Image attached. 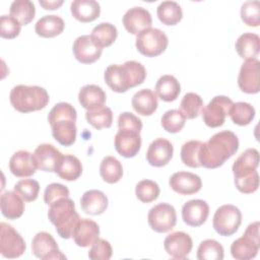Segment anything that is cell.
I'll use <instances>...</instances> for the list:
<instances>
[{
    "label": "cell",
    "mask_w": 260,
    "mask_h": 260,
    "mask_svg": "<svg viewBox=\"0 0 260 260\" xmlns=\"http://www.w3.org/2000/svg\"><path fill=\"white\" fill-rule=\"evenodd\" d=\"M238 149L239 138L234 132L230 130L217 132L208 141L202 142L199 149V162L206 169H216L232 157Z\"/></svg>",
    "instance_id": "1"
},
{
    "label": "cell",
    "mask_w": 260,
    "mask_h": 260,
    "mask_svg": "<svg viewBox=\"0 0 260 260\" xmlns=\"http://www.w3.org/2000/svg\"><path fill=\"white\" fill-rule=\"evenodd\" d=\"M104 78L112 90L121 93L143 83L146 70L141 63L130 60L122 65H109L105 70Z\"/></svg>",
    "instance_id": "2"
},
{
    "label": "cell",
    "mask_w": 260,
    "mask_h": 260,
    "mask_svg": "<svg viewBox=\"0 0 260 260\" xmlns=\"http://www.w3.org/2000/svg\"><path fill=\"white\" fill-rule=\"evenodd\" d=\"M9 100L11 106L16 111L20 113H29L46 108L50 98L44 87L19 84L11 89Z\"/></svg>",
    "instance_id": "3"
},
{
    "label": "cell",
    "mask_w": 260,
    "mask_h": 260,
    "mask_svg": "<svg viewBox=\"0 0 260 260\" xmlns=\"http://www.w3.org/2000/svg\"><path fill=\"white\" fill-rule=\"evenodd\" d=\"M48 217L55 225L58 235L66 240L72 238L73 230L80 219L75 210V204L69 197L62 198L51 204L48 210Z\"/></svg>",
    "instance_id": "4"
},
{
    "label": "cell",
    "mask_w": 260,
    "mask_h": 260,
    "mask_svg": "<svg viewBox=\"0 0 260 260\" xmlns=\"http://www.w3.org/2000/svg\"><path fill=\"white\" fill-rule=\"evenodd\" d=\"M260 248L259 221L250 223L244 235L231 245V254L237 260H250L255 258Z\"/></svg>",
    "instance_id": "5"
},
{
    "label": "cell",
    "mask_w": 260,
    "mask_h": 260,
    "mask_svg": "<svg viewBox=\"0 0 260 260\" xmlns=\"http://www.w3.org/2000/svg\"><path fill=\"white\" fill-rule=\"evenodd\" d=\"M167 35L154 27L146 28L136 36L135 46L138 52L146 57H156L164 53L168 47Z\"/></svg>",
    "instance_id": "6"
},
{
    "label": "cell",
    "mask_w": 260,
    "mask_h": 260,
    "mask_svg": "<svg viewBox=\"0 0 260 260\" xmlns=\"http://www.w3.org/2000/svg\"><path fill=\"white\" fill-rule=\"evenodd\" d=\"M242 223V212L233 204H224L216 209L212 225L217 234L223 237L234 235Z\"/></svg>",
    "instance_id": "7"
},
{
    "label": "cell",
    "mask_w": 260,
    "mask_h": 260,
    "mask_svg": "<svg viewBox=\"0 0 260 260\" xmlns=\"http://www.w3.org/2000/svg\"><path fill=\"white\" fill-rule=\"evenodd\" d=\"M233 101L225 95L214 96L201 110L202 120L206 126L216 128L223 125L225 117L229 115Z\"/></svg>",
    "instance_id": "8"
},
{
    "label": "cell",
    "mask_w": 260,
    "mask_h": 260,
    "mask_svg": "<svg viewBox=\"0 0 260 260\" xmlns=\"http://www.w3.org/2000/svg\"><path fill=\"white\" fill-rule=\"evenodd\" d=\"M0 253L6 258H18L26 249V245L20 234L6 222L0 223Z\"/></svg>",
    "instance_id": "9"
},
{
    "label": "cell",
    "mask_w": 260,
    "mask_h": 260,
    "mask_svg": "<svg viewBox=\"0 0 260 260\" xmlns=\"http://www.w3.org/2000/svg\"><path fill=\"white\" fill-rule=\"evenodd\" d=\"M147 221L154 232L167 233L176 225V209L169 203H158L150 208L147 214Z\"/></svg>",
    "instance_id": "10"
},
{
    "label": "cell",
    "mask_w": 260,
    "mask_h": 260,
    "mask_svg": "<svg viewBox=\"0 0 260 260\" xmlns=\"http://www.w3.org/2000/svg\"><path fill=\"white\" fill-rule=\"evenodd\" d=\"M32 254L42 260L66 259L60 251L53 236L47 232H39L31 241Z\"/></svg>",
    "instance_id": "11"
},
{
    "label": "cell",
    "mask_w": 260,
    "mask_h": 260,
    "mask_svg": "<svg viewBox=\"0 0 260 260\" xmlns=\"http://www.w3.org/2000/svg\"><path fill=\"white\" fill-rule=\"evenodd\" d=\"M238 85L246 93H258L260 90V62L256 59L245 60L238 76Z\"/></svg>",
    "instance_id": "12"
},
{
    "label": "cell",
    "mask_w": 260,
    "mask_h": 260,
    "mask_svg": "<svg viewBox=\"0 0 260 260\" xmlns=\"http://www.w3.org/2000/svg\"><path fill=\"white\" fill-rule=\"evenodd\" d=\"M115 148L117 152L126 157H134L141 147L140 132L130 129H119L115 135Z\"/></svg>",
    "instance_id": "13"
},
{
    "label": "cell",
    "mask_w": 260,
    "mask_h": 260,
    "mask_svg": "<svg viewBox=\"0 0 260 260\" xmlns=\"http://www.w3.org/2000/svg\"><path fill=\"white\" fill-rule=\"evenodd\" d=\"M73 54L77 61L83 64H91L100 59L103 48H101L90 35H83L73 43Z\"/></svg>",
    "instance_id": "14"
},
{
    "label": "cell",
    "mask_w": 260,
    "mask_h": 260,
    "mask_svg": "<svg viewBox=\"0 0 260 260\" xmlns=\"http://www.w3.org/2000/svg\"><path fill=\"white\" fill-rule=\"evenodd\" d=\"M166 252L174 259H186L190 254L193 242L191 237L184 232H174L169 234L165 241Z\"/></svg>",
    "instance_id": "15"
},
{
    "label": "cell",
    "mask_w": 260,
    "mask_h": 260,
    "mask_svg": "<svg viewBox=\"0 0 260 260\" xmlns=\"http://www.w3.org/2000/svg\"><path fill=\"white\" fill-rule=\"evenodd\" d=\"M122 21L126 30L132 35H138L140 31L151 27L152 24L150 12L140 6L128 9L123 16Z\"/></svg>",
    "instance_id": "16"
},
{
    "label": "cell",
    "mask_w": 260,
    "mask_h": 260,
    "mask_svg": "<svg viewBox=\"0 0 260 260\" xmlns=\"http://www.w3.org/2000/svg\"><path fill=\"white\" fill-rule=\"evenodd\" d=\"M174 153V146L170 140L159 137L154 139L146 151V159L152 167L160 168L169 164Z\"/></svg>",
    "instance_id": "17"
},
{
    "label": "cell",
    "mask_w": 260,
    "mask_h": 260,
    "mask_svg": "<svg viewBox=\"0 0 260 260\" xmlns=\"http://www.w3.org/2000/svg\"><path fill=\"white\" fill-rule=\"evenodd\" d=\"M170 187L181 195H192L200 191L202 181L196 174L190 172L174 173L169 180Z\"/></svg>",
    "instance_id": "18"
},
{
    "label": "cell",
    "mask_w": 260,
    "mask_h": 260,
    "mask_svg": "<svg viewBox=\"0 0 260 260\" xmlns=\"http://www.w3.org/2000/svg\"><path fill=\"white\" fill-rule=\"evenodd\" d=\"M209 214V206L202 199H192L186 202L182 207L183 221L190 226L202 225Z\"/></svg>",
    "instance_id": "19"
},
{
    "label": "cell",
    "mask_w": 260,
    "mask_h": 260,
    "mask_svg": "<svg viewBox=\"0 0 260 260\" xmlns=\"http://www.w3.org/2000/svg\"><path fill=\"white\" fill-rule=\"evenodd\" d=\"M38 165L35 155L27 150H18L9 159V170L15 177H30L36 173Z\"/></svg>",
    "instance_id": "20"
},
{
    "label": "cell",
    "mask_w": 260,
    "mask_h": 260,
    "mask_svg": "<svg viewBox=\"0 0 260 260\" xmlns=\"http://www.w3.org/2000/svg\"><path fill=\"white\" fill-rule=\"evenodd\" d=\"M100 236L99 224L89 218H80L72 233L74 243L78 247H89L91 246Z\"/></svg>",
    "instance_id": "21"
},
{
    "label": "cell",
    "mask_w": 260,
    "mask_h": 260,
    "mask_svg": "<svg viewBox=\"0 0 260 260\" xmlns=\"http://www.w3.org/2000/svg\"><path fill=\"white\" fill-rule=\"evenodd\" d=\"M106 92L95 84H86L82 86L78 92L79 104L87 111L101 109L106 104Z\"/></svg>",
    "instance_id": "22"
},
{
    "label": "cell",
    "mask_w": 260,
    "mask_h": 260,
    "mask_svg": "<svg viewBox=\"0 0 260 260\" xmlns=\"http://www.w3.org/2000/svg\"><path fill=\"white\" fill-rule=\"evenodd\" d=\"M109 205L107 195L100 190H88L80 198L81 209L90 215H100L106 211Z\"/></svg>",
    "instance_id": "23"
},
{
    "label": "cell",
    "mask_w": 260,
    "mask_h": 260,
    "mask_svg": "<svg viewBox=\"0 0 260 260\" xmlns=\"http://www.w3.org/2000/svg\"><path fill=\"white\" fill-rule=\"evenodd\" d=\"M38 169L44 172H55L56 166L62 153L54 145L49 143L40 144L34 152Z\"/></svg>",
    "instance_id": "24"
},
{
    "label": "cell",
    "mask_w": 260,
    "mask_h": 260,
    "mask_svg": "<svg viewBox=\"0 0 260 260\" xmlns=\"http://www.w3.org/2000/svg\"><path fill=\"white\" fill-rule=\"evenodd\" d=\"M259 166V152L256 148H248L240 154L233 165L234 178H242L251 175Z\"/></svg>",
    "instance_id": "25"
},
{
    "label": "cell",
    "mask_w": 260,
    "mask_h": 260,
    "mask_svg": "<svg viewBox=\"0 0 260 260\" xmlns=\"http://www.w3.org/2000/svg\"><path fill=\"white\" fill-rule=\"evenodd\" d=\"M131 104L136 113L142 116H150L157 109V95L153 90L143 88L134 93Z\"/></svg>",
    "instance_id": "26"
},
{
    "label": "cell",
    "mask_w": 260,
    "mask_h": 260,
    "mask_svg": "<svg viewBox=\"0 0 260 260\" xmlns=\"http://www.w3.org/2000/svg\"><path fill=\"white\" fill-rule=\"evenodd\" d=\"M72 16L81 22H90L101 14V6L94 0H74L71 2Z\"/></svg>",
    "instance_id": "27"
},
{
    "label": "cell",
    "mask_w": 260,
    "mask_h": 260,
    "mask_svg": "<svg viewBox=\"0 0 260 260\" xmlns=\"http://www.w3.org/2000/svg\"><path fill=\"white\" fill-rule=\"evenodd\" d=\"M1 212L8 219L19 218L24 211V200L15 191H6L1 194Z\"/></svg>",
    "instance_id": "28"
},
{
    "label": "cell",
    "mask_w": 260,
    "mask_h": 260,
    "mask_svg": "<svg viewBox=\"0 0 260 260\" xmlns=\"http://www.w3.org/2000/svg\"><path fill=\"white\" fill-rule=\"evenodd\" d=\"M55 173L65 181H75L82 173L81 161L72 154H62L57 162Z\"/></svg>",
    "instance_id": "29"
},
{
    "label": "cell",
    "mask_w": 260,
    "mask_h": 260,
    "mask_svg": "<svg viewBox=\"0 0 260 260\" xmlns=\"http://www.w3.org/2000/svg\"><path fill=\"white\" fill-rule=\"evenodd\" d=\"M76 121L64 119L58 120L51 124L53 137L63 146H70L75 142L77 128L75 125Z\"/></svg>",
    "instance_id": "30"
},
{
    "label": "cell",
    "mask_w": 260,
    "mask_h": 260,
    "mask_svg": "<svg viewBox=\"0 0 260 260\" xmlns=\"http://www.w3.org/2000/svg\"><path fill=\"white\" fill-rule=\"evenodd\" d=\"M235 48L241 58L256 59L260 50V38L253 32H244L236 41Z\"/></svg>",
    "instance_id": "31"
},
{
    "label": "cell",
    "mask_w": 260,
    "mask_h": 260,
    "mask_svg": "<svg viewBox=\"0 0 260 260\" xmlns=\"http://www.w3.org/2000/svg\"><path fill=\"white\" fill-rule=\"evenodd\" d=\"M64 20L59 15L50 14L41 17L36 25V34L42 38H54L64 30Z\"/></svg>",
    "instance_id": "32"
},
{
    "label": "cell",
    "mask_w": 260,
    "mask_h": 260,
    "mask_svg": "<svg viewBox=\"0 0 260 260\" xmlns=\"http://www.w3.org/2000/svg\"><path fill=\"white\" fill-rule=\"evenodd\" d=\"M180 92L181 85L178 79L171 74L160 76L155 83V93L164 102H174Z\"/></svg>",
    "instance_id": "33"
},
{
    "label": "cell",
    "mask_w": 260,
    "mask_h": 260,
    "mask_svg": "<svg viewBox=\"0 0 260 260\" xmlns=\"http://www.w3.org/2000/svg\"><path fill=\"white\" fill-rule=\"evenodd\" d=\"M156 14L160 22L166 25H175L181 21L183 10L175 1H162L156 8Z\"/></svg>",
    "instance_id": "34"
},
{
    "label": "cell",
    "mask_w": 260,
    "mask_h": 260,
    "mask_svg": "<svg viewBox=\"0 0 260 260\" xmlns=\"http://www.w3.org/2000/svg\"><path fill=\"white\" fill-rule=\"evenodd\" d=\"M100 174L105 182L115 184L119 182L123 176V167L115 156L108 155L104 157L101 162Z\"/></svg>",
    "instance_id": "35"
},
{
    "label": "cell",
    "mask_w": 260,
    "mask_h": 260,
    "mask_svg": "<svg viewBox=\"0 0 260 260\" xmlns=\"http://www.w3.org/2000/svg\"><path fill=\"white\" fill-rule=\"evenodd\" d=\"M9 12L21 25H26L35 18L36 7L29 0H15L11 3Z\"/></svg>",
    "instance_id": "36"
},
{
    "label": "cell",
    "mask_w": 260,
    "mask_h": 260,
    "mask_svg": "<svg viewBox=\"0 0 260 260\" xmlns=\"http://www.w3.org/2000/svg\"><path fill=\"white\" fill-rule=\"evenodd\" d=\"M255 114L254 107L246 102L233 103L229 113L232 121L239 126L249 125L253 121Z\"/></svg>",
    "instance_id": "37"
},
{
    "label": "cell",
    "mask_w": 260,
    "mask_h": 260,
    "mask_svg": "<svg viewBox=\"0 0 260 260\" xmlns=\"http://www.w3.org/2000/svg\"><path fill=\"white\" fill-rule=\"evenodd\" d=\"M91 38L101 47L111 46L117 39V27L110 22H101L95 25L91 31Z\"/></svg>",
    "instance_id": "38"
},
{
    "label": "cell",
    "mask_w": 260,
    "mask_h": 260,
    "mask_svg": "<svg viewBox=\"0 0 260 260\" xmlns=\"http://www.w3.org/2000/svg\"><path fill=\"white\" fill-rule=\"evenodd\" d=\"M223 256V247L213 239L202 241L197 250L198 260H222Z\"/></svg>",
    "instance_id": "39"
},
{
    "label": "cell",
    "mask_w": 260,
    "mask_h": 260,
    "mask_svg": "<svg viewBox=\"0 0 260 260\" xmlns=\"http://www.w3.org/2000/svg\"><path fill=\"white\" fill-rule=\"evenodd\" d=\"M180 111L187 119H195L201 113L203 101L201 96L195 92H187L180 104Z\"/></svg>",
    "instance_id": "40"
},
{
    "label": "cell",
    "mask_w": 260,
    "mask_h": 260,
    "mask_svg": "<svg viewBox=\"0 0 260 260\" xmlns=\"http://www.w3.org/2000/svg\"><path fill=\"white\" fill-rule=\"evenodd\" d=\"M85 119L98 130L110 128L113 122V112L109 107H103L94 111H87L85 113Z\"/></svg>",
    "instance_id": "41"
},
{
    "label": "cell",
    "mask_w": 260,
    "mask_h": 260,
    "mask_svg": "<svg viewBox=\"0 0 260 260\" xmlns=\"http://www.w3.org/2000/svg\"><path fill=\"white\" fill-rule=\"evenodd\" d=\"M186 118L180 110H169L167 111L161 119L160 124L162 128L169 133H178L185 126Z\"/></svg>",
    "instance_id": "42"
},
{
    "label": "cell",
    "mask_w": 260,
    "mask_h": 260,
    "mask_svg": "<svg viewBox=\"0 0 260 260\" xmlns=\"http://www.w3.org/2000/svg\"><path fill=\"white\" fill-rule=\"evenodd\" d=\"M202 142L199 140H189L182 145L181 159L189 168L201 167L199 162V149Z\"/></svg>",
    "instance_id": "43"
},
{
    "label": "cell",
    "mask_w": 260,
    "mask_h": 260,
    "mask_svg": "<svg viewBox=\"0 0 260 260\" xmlns=\"http://www.w3.org/2000/svg\"><path fill=\"white\" fill-rule=\"evenodd\" d=\"M135 195L143 203H149L157 199L159 187L156 182L151 180H141L135 187Z\"/></svg>",
    "instance_id": "44"
},
{
    "label": "cell",
    "mask_w": 260,
    "mask_h": 260,
    "mask_svg": "<svg viewBox=\"0 0 260 260\" xmlns=\"http://www.w3.org/2000/svg\"><path fill=\"white\" fill-rule=\"evenodd\" d=\"M13 189L25 202H31L38 198L40 184L34 179H23L18 181Z\"/></svg>",
    "instance_id": "45"
},
{
    "label": "cell",
    "mask_w": 260,
    "mask_h": 260,
    "mask_svg": "<svg viewBox=\"0 0 260 260\" xmlns=\"http://www.w3.org/2000/svg\"><path fill=\"white\" fill-rule=\"evenodd\" d=\"M241 18L248 26L257 27L260 24L259 1H246L241 6Z\"/></svg>",
    "instance_id": "46"
},
{
    "label": "cell",
    "mask_w": 260,
    "mask_h": 260,
    "mask_svg": "<svg viewBox=\"0 0 260 260\" xmlns=\"http://www.w3.org/2000/svg\"><path fill=\"white\" fill-rule=\"evenodd\" d=\"M64 119L76 121L77 113L75 108L71 104L61 102L56 104L50 111L48 115V122L51 125L58 120H64Z\"/></svg>",
    "instance_id": "47"
},
{
    "label": "cell",
    "mask_w": 260,
    "mask_h": 260,
    "mask_svg": "<svg viewBox=\"0 0 260 260\" xmlns=\"http://www.w3.org/2000/svg\"><path fill=\"white\" fill-rule=\"evenodd\" d=\"M112 254V246L110 242L105 239H98L88 251V257L91 260H109Z\"/></svg>",
    "instance_id": "48"
},
{
    "label": "cell",
    "mask_w": 260,
    "mask_h": 260,
    "mask_svg": "<svg viewBox=\"0 0 260 260\" xmlns=\"http://www.w3.org/2000/svg\"><path fill=\"white\" fill-rule=\"evenodd\" d=\"M21 24L11 15L3 14L0 18V36L4 39H14L20 32Z\"/></svg>",
    "instance_id": "49"
},
{
    "label": "cell",
    "mask_w": 260,
    "mask_h": 260,
    "mask_svg": "<svg viewBox=\"0 0 260 260\" xmlns=\"http://www.w3.org/2000/svg\"><path fill=\"white\" fill-rule=\"evenodd\" d=\"M69 189L60 184V183H52L48 185L44 192V201L47 205H51L54 202L62 199V198H68L69 197Z\"/></svg>",
    "instance_id": "50"
},
{
    "label": "cell",
    "mask_w": 260,
    "mask_h": 260,
    "mask_svg": "<svg viewBox=\"0 0 260 260\" xmlns=\"http://www.w3.org/2000/svg\"><path fill=\"white\" fill-rule=\"evenodd\" d=\"M236 188L244 194H251L257 191L259 187V175L258 172L255 171L251 175L242 177V178H236L234 179Z\"/></svg>",
    "instance_id": "51"
},
{
    "label": "cell",
    "mask_w": 260,
    "mask_h": 260,
    "mask_svg": "<svg viewBox=\"0 0 260 260\" xmlns=\"http://www.w3.org/2000/svg\"><path fill=\"white\" fill-rule=\"evenodd\" d=\"M118 128L140 132L142 129V121L130 112H124L118 117Z\"/></svg>",
    "instance_id": "52"
},
{
    "label": "cell",
    "mask_w": 260,
    "mask_h": 260,
    "mask_svg": "<svg viewBox=\"0 0 260 260\" xmlns=\"http://www.w3.org/2000/svg\"><path fill=\"white\" fill-rule=\"evenodd\" d=\"M39 3L46 10H54V9H58L63 4V1L62 0H58V1H56V0H54V1H43V0H40Z\"/></svg>",
    "instance_id": "53"
}]
</instances>
